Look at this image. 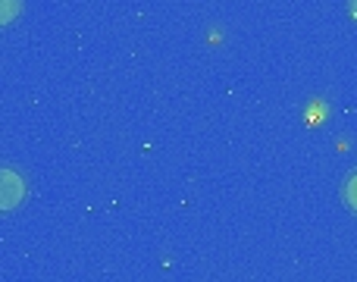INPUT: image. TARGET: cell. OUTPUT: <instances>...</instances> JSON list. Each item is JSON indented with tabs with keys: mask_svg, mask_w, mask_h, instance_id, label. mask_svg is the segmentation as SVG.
<instances>
[{
	"mask_svg": "<svg viewBox=\"0 0 357 282\" xmlns=\"http://www.w3.org/2000/svg\"><path fill=\"white\" fill-rule=\"evenodd\" d=\"M351 13H354V19H357V0H351Z\"/></svg>",
	"mask_w": 357,
	"mask_h": 282,
	"instance_id": "obj_4",
	"label": "cell"
},
{
	"mask_svg": "<svg viewBox=\"0 0 357 282\" xmlns=\"http://www.w3.org/2000/svg\"><path fill=\"white\" fill-rule=\"evenodd\" d=\"M345 201L357 210V172H354L351 179H348V185H345Z\"/></svg>",
	"mask_w": 357,
	"mask_h": 282,
	"instance_id": "obj_3",
	"label": "cell"
},
{
	"mask_svg": "<svg viewBox=\"0 0 357 282\" xmlns=\"http://www.w3.org/2000/svg\"><path fill=\"white\" fill-rule=\"evenodd\" d=\"M19 3H22V0H0V25H6V22L16 19Z\"/></svg>",
	"mask_w": 357,
	"mask_h": 282,
	"instance_id": "obj_2",
	"label": "cell"
},
{
	"mask_svg": "<svg viewBox=\"0 0 357 282\" xmlns=\"http://www.w3.org/2000/svg\"><path fill=\"white\" fill-rule=\"evenodd\" d=\"M25 195V182L19 172L0 166V210H13Z\"/></svg>",
	"mask_w": 357,
	"mask_h": 282,
	"instance_id": "obj_1",
	"label": "cell"
}]
</instances>
